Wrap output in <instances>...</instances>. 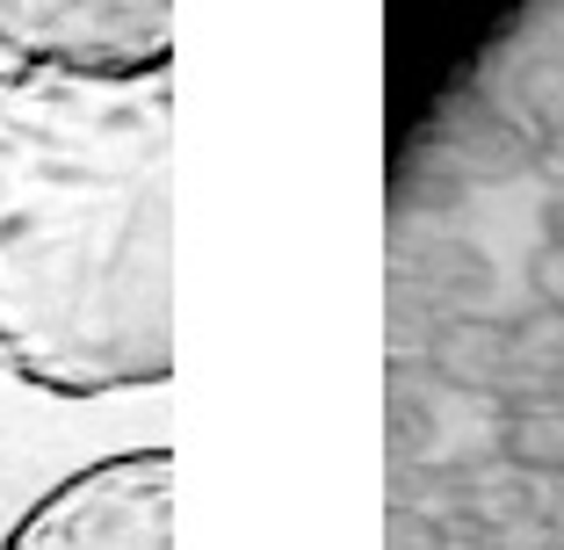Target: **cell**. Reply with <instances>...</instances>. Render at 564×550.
<instances>
[{
    "label": "cell",
    "instance_id": "6da1fadb",
    "mask_svg": "<svg viewBox=\"0 0 564 550\" xmlns=\"http://www.w3.org/2000/svg\"><path fill=\"white\" fill-rule=\"evenodd\" d=\"M0 369L51 399L174 369V73H0Z\"/></svg>",
    "mask_w": 564,
    "mask_h": 550
},
{
    "label": "cell",
    "instance_id": "7a4b0ae2",
    "mask_svg": "<svg viewBox=\"0 0 564 550\" xmlns=\"http://www.w3.org/2000/svg\"><path fill=\"white\" fill-rule=\"evenodd\" d=\"M0 550H174V464L123 450L73 471L8 529Z\"/></svg>",
    "mask_w": 564,
    "mask_h": 550
},
{
    "label": "cell",
    "instance_id": "3957f363",
    "mask_svg": "<svg viewBox=\"0 0 564 550\" xmlns=\"http://www.w3.org/2000/svg\"><path fill=\"white\" fill-rule=\"evenodd\" d=\"M0 51L15 66L131 80L174 66L166 0H0Z\"/></svg>",
    "mask_w": 564,
    "mask_h": 550
},
{
    "label": "cell",
    "instance_id": "277c9868",
    "mask_svg": "<svg viewBox=\"0 0 564 550\" xmlns=\"http://www.w3.org/2000/svg\"><path fill=\"white\" fill-rule=\"evenodd\" d=\"M507 456L529 471H564V406L529 399L507 413Z\"/></svg>",
    "mask_w": 564,
    "mask_h": 550
},
{
    "label": "cell",
    "instance_id": "5b68a950",
    "mask_svg": "<svg viewBox=\"0 0 564 550\" xmlns=\"http://www.w3.org/2000/svg\"><path fill=\"white\" fill-rule=\"evenodd\" d=\"M514 348H521V363L564 377V304H535V312L514 326Z\"/></svg>",
    "mask_w": 564,
    "mask_h": 550
},
{
    "label": "cell",
    "instance_id": "8992f818",
    "mask_svg": "<svg viewBox=\"0 0 564 550\" xmlns=\"http://www.w3.org/2000/svg\"><path fill=\"white\" fill-rule=\"evenodd\" d=\"M448 355H456V363H448V369H464L470 384H492V377H499V363H507V341H499L492 326H464V334H456V348H448Z\"/></svg>",
    "mask_w": 564,
    "mask_h": 550
},
{
    "label": "cell",
    "instance_id": "52a82bcc",
    "mask_svg": "<svg viewBox=\"0 0 564 550\" xmlns=\"http://www.w3.org/2000/svg\"><path fill=\"white\" fill-rule=\"evenodd\" d=\"M535 290H543V304H564V254H535Z\"/></svg>",
    "mask_w": 564,
    "mask_h": 550
},
{
    "label": "cell",
    "instance_id": "ba28073f",
    "mask_svg": "<svg viewBox=\"0 0 564 550\" xmlns=\"http://www.w3.org/2000/svg\"><path fill=\"white\" fill-rule=\"evenodd\" d=\"M507 550H564V536H557V521H543V529H514Z\"/></svg>",
    "mask_w": 564,
    "mask_h": 550
},
{
    "label": "cell",
    "instance_id": "9c48e42d",
    "mask_svg": "<svg viewBox=\"0 0 564 550\" xmlns=\"http://www.w3.org/2000/svg\"><path fill=\"white\" fill-rule=\"evenodd\" d=\"M543 233H550V254H564V188L550 196V211H543Z\"/></svg>",
    "mask_w": 564,
    "mask_h": 550
},
{
    "label": "cell",
    "instance_id": "30bf717a",
    "mask_svg": "<svg viewBox=\"0 0 564 550\" xmlns=\"http://www.w3.org/2000/svg\"><path fill=\"white\" fill-rule=\"evenodd\" d=\"M543 160L564 174V117H557V123H543Z\"/></svg>",
    "mask_w": 564,
    "mask_h": 550
},
{
    "label": "cell",
    "instance_id": "8fae6325",
    "mask_svg": "<svg viewBox=\"0 0 564 550\" xmlns=\"http://www.w3.org/2000/svg\"><path fill=\"white\" fill-rule=\"evenodd\" d=\"M557 536H564V521H557Z\"/></svg>",
    "mask_w": 564,
    "mask_h": 550
}]
</instances>
